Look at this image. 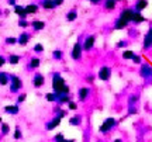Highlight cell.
<instances>
[{"mask_svg":"<svg viewBox=\"0 0 152 142\" xmlns=\"http://www.w3.org/2000/svg\"><path fill=\"white\" fill-rule=\"evenodd\" d=\"M13 138L16 139V141H20L23 138V132H21V128L17 125L16 128H14V134H13Z\"/></svg>","mask_w":152,"mask_h":142,"instance_id":"obj_28","label":"cell"},{"mask_svg":"<svg viewBox=\"0 0 152 142\" xmlns=\"http://www.w3.org/2000/svg\"><path fill=\"white\" fill-rule=\"evenodd\" d=\"M38 11V6L37 4H27L26 6V13H27V14H35V13H37Z\"/></svg>","mask_w":152,"mask_h":142,"instance_id":"obj_23","label":"cell"},{"mask_svg":"<svg viewBox=\"0 0 152 142\" xmlns=\"http://www.w3.org/2000/svg\"><path fill=\"white\" fill-rule=\"evenodd\" d=\"M132 21L137 23V24H140V23L145 21V18L142 17L141 13H138V11H135V13H134V16H132Z\"/></svg>","mask_w":152,"mask_h":142,"instance_id":"obj_27","label":"cell"},{"mask_svg":"<svg viewBox=\"0 0 152 142\" xmlns=\"http://www.w3.org/2000/svg\"><path fill=\"white\" fill-rule=\"evenodd\" d=\"M45 98L48 100L49 103H54V101H58V94L56 93H47L45 94Z\"/></svg>","mask_w":152,"mask_h":142,"instance_id":"obj_29","label":"cell"},{"mask_svg":"<svg viewBox=\"0 0 152 142\" xmlns=\"http://www.w3.org/2000/svg\"><path fill=\"white\" fill-rule=\"evenodd\" d=\"M14 13H16L20 18H23V20H26V18H27V16H28L27 13H26V7H23V6H20V4L14 6Z\"/></svg>","mask_w":152,"mask_h":142,"instance_id":"obj_12","label":"cell"},{"mask_svg":"<svg viewBox=\"0 0 152 142\" xmlns=\"http://www.w3.org/2000/svg\"><path fill=\"white\" fill-rule=\"evenodd\" d=\"M115 125H117V120L113 118V117H109V118H106V120L103 121V124L100 125L99 131L102 132V134H107V132L111 131Z\"/></svg>","mask_w":152,"mask_h":142,"instance_id":"obj_2","label":"cell"},{"mask_svg":"<svg viewBox=\"0 0 152 142\" xmlns=\"http://www.w3.org/2000/svg\"><path fill=\"white\" fill-rule=\"evenodd\" d=\"M65 142H76L75 139H65Z\"/></svg>","mask_w":152,"mask_h":142,"instance_id":"obj_46","label":"cell"},{"mask_svg":"<svg viewBox=\"0 0 152 142\" xmlns=\"http://www.w3.org/2000/svg\"><path fill=\"white\" fill-rule=\"evenodd\" d=\"M52 56H54V59L61 60L62 59V56H64V52H62L61 49H55L54 52H52Z\"/></svg>","mask_w":152,"mask_h":142,"instance_id":"obj_31","label":"cell"},{"mask_svg":"<svg viewBox=\"0 0 152 142\" xmlns=\"http://www.w3.org/2000/svg\"><path fill=\"white\" fill-rule=\"evenodd\" d=\"M132 60H134L135 63H140V62H141V58H140V56H135V55H134V58H132Z\"/></svg>","mask_w":152,"mask_h":142,"instance_id":"obj_42","label":"cell"},{"mask_svg":"<svg viewBox=\"0 0 152 142\" xmlns=\"http://www.w3.org/2000/svg\"><path fill=\"white\" fill-rule=\"evenodd\" d=\"M9 132H10V125L6 124V122H1V124H0V135L4 137V135H7Z\"/></svg>","mask_w":152,"mask_h":142,"instance_id":"obj_21","label":"cell"},{"mask_svg":"<svg viewBox=\"0 0 152 142\" xmlns=\"http://www.w3.org/2000/svg\"><path fill=\"white\" fill-rule=\"evenodd\" d=\"M114 142H123V141H121L120 138H117V139H114Z\"/></svg>","mask_w":152,"mask_h":142,"instance_id":"obj_48","label":"cell"},{"mask_svg":"<svg viewBox=\"0 0 152 142\" xmlns=\"http://www.w3.org/2000/svg\"><path fill=\"white\" fill-rule=\"evenodd\" d=\"M61 121H62V118H61L59 115H55L52 120L47 122V125H45V130H47V131H52V130H55L56 127H59Z\"/></svg>","mask_w":152,"mask_h":142,"instance_id":"obj_5","label":"cell"},{"mask_svg":"<svg viewBox=\"0 0 152 142\" xmlns=\"http://www.w3.org/2000/svg\"><path fill=\"white\" fill-rule=\"evenodd\" d=\"M6 44H7V45L17 44V38H14V37H7V38H6Z\"/></svg>","mask_w":152,"mask_h":142,"instance_id":"obj_36","label":"cell"},{"mask_svg":"<svg viewBox=\"0 0 152 142\" xmlns=\"http://www.w3.org/2000/svg\"><path fill=\"white\" fill-rule=\"evenodd\" d=\"M134 13H135V11L131 10V9H124V10L121 11V14H120V18H123L124 21L130 23V21H132V16H134Z\"/></svg>","mask_w":152,"mask_h":142,"instance_id":"obj_8","label":"cell"},{"mask_svg":"<svg viewBox=\"0 0 152 142\" xmlns=\"http://www.w3.org/2000/svg\"><path fill=\"white\" fill-rule=\"evenodd\" d=\"M76 18H77V13H76L75 10L69 11V13L66 14V20H68V21H75Z\"/></svg>","mask_w":152,"mask_h":142,"instance_id":"obj_30","label":"cell"},{"mask_svg":"<svg viewBox=\"0 0 152 142\" xmlns=\"http://www.w3.org/2000/svg\"><path fill=\"white\" fill-rule=\"evenodd\" d=\"M82 51H83V47H82L80 42H76L72 48V52H71V56L75 60H79L82 58Z\"/></svg>","mask_w":152,"mask_h":142,"instance_id":"obj_4","label":"cell"},{"mask_svg":"<svg viewBox=\"0 0 152 142\" xmlns=\"http://www.w3.org/2000/svg\"><path fill=\"white\" fill-rule=\"evenodd\" d=\"M52 89H54V93L59 94H69V87L66 86L64 77L61 76L59 73H54L52 76Z\"/></svg>","mask_w":152,"mask_h":142,"instance_id":"obj_1","label":"cell"},{"mask_svg":"<svg viewBox=\"0 0 152 142\" xmlns=\"http://www.w3.org/2000/svg\"><path fill=\"white\" fill-rule=\"evenodd\" d=\"M141 76L148 79L152 76V68L149 65H142L141 66Z\"/></svg>","mask_w":152,"mask_h":142,"instance_id":"obj_13","label":"cell"},{"mask_svg":"<svg viewBox=\"0 0 152 142\" xmlns=\"http://www.w3.org/2000/svg\"><path fill=\"white\" fill-rule=\"evenodd\" d=\"M89 1H92V3H99L100 0H89Z\"/></svg>","mask_w":152,"mask_h":142,"instance_id":"obj_47","label":"cell"},{"mask_svg":"<svg viewBox=\"0 0 152 142\" xmlns=\"http://www.w3.org/2000/svg\"><path fill=\"white\" fill-rule=\"evenodd\" d=\"M115 1H120V0H115Z\"/></svg>","mask_w":152,"mask_h":142,"instance_id":"obj_50","label":"cell"},{"mask_svg":"<svg viewBox=\"0 0 152 142\" xmlns=\"http://www.w3.org/2000/svg\"><path fill=\"white\" fill-rule=\"evenodd\" d=\"M68 109L69 110H76L77 109V104H76L75 101H69V103H68Z\"/></svg>","mask_w":152,"mask_h":142,"instance_id":"obj_40","label":"cell"},{"mask_svg":"<svg viewBox=\"0 0 152 142\" xmlns=\"http://www.w3.org/2000/svg\"><path fill=\"white\" fill-rule=\"evenodd\" d=\"M7 3L10 6H16V0H7Z\"/></svg>","mask_w":152,"mask_h":142,"instance_id":"obj_44","label":"cell"},{"mask_svg":"<svg viewBox=\"0 0 152 142\" xmlns=\"http://www.w3.org/2000/svg\"><path fill=\"white\" fill-rule=\"evenodd\" d=\"M44 83H45V77L41 75V73H35L33 77V86L35 89H39L44 86Z\"/></svg>","mask_w":152,"mask_h":142,"instance_id":"obj_7","label":"cell"},{"mask_svg":"<svg viewBox=\"0 0 152 142\" xmlns=\"http://www.w3.org/2000/svg\"><path fill=\"white\" fill-rule=\"evenodd\" d=\"M6 114H10V115H16L20 113V107H18V104H13V106H4V109H3Z\"/></svg>","mask_w":152,"mask_h":142,"instance_id":"obj_9","label":"cell"},{"mask_svg":"<svg viewBox=\"0 0 152 142\" xmlns=\"http://www.w3.org/2000/svg\"><path fill=\"white\" fill-rule=\"evenodd\" d=\"M89 93H90V90L87 87H82L79 89V93H77V97H79V100L80 101H85L87 98V96H89Z\"/></svg>","mask_w":152,"mask_h":142,"instance_id":"obj_14","label":"cell"},{"mask_svg":"<svg viewBox=\"0 0 152 142\" xmlns=\"http://www.w3.org/2000/svg\"><path fill=\"white\" fill-rule=\"evenodd\" d=\"M125 45V42H118V44H117V47H124Z\"/></svg>","mask_w":152,"mask_h":142,"instance_id":"obj_45","label":"cell"},{"mask_svg":"<svg viewBox=\"0 0 152 142\" xmlns=\"http://www.w3.org/2000/svg\"><path fill=\"white\" fill-rule=\"evenodd\" d=\"M1 122H3V120H1V117H0V124H1Z\"/></svg>","mask_w":152,"mask_h":142,"instance_id":"obj_49","label":"cell"},{"mask_svg":"<svg viewBox=\"0 0 152 142\" xmlns=\"http://www.w3.org/2000/svg\"><path fill=\"white\" fill-rule=\"evenodd\" d=\"M65 139H66V138L64 137V134H62V132L56 134V135L54 137V141H55V142H65Z\"/></svg>","mask_w":152,"mask_h":142,"instance_id":"obj_34","label":"cell"},{"mask_svg":"<svg viewBox=\"0 0 152 142\" xmlns=\"http://www.w3.org/2000/svg\"><path fill=\"white\" fill-rule=\"evenodd\" d=\"M152 45V27L149 28V31L147 33L145 38H144V48H149Z\"/></svg>","mask_w":152,"mask_h":142,"instance_id":"obj_15","label":"cell"},{"mask_svg":"<svg viewBox=\"0 0 152 142\" xmlns=\"http://www.w3.org/2000/svg\"><path fill=\"white\" fill-rule=\"evenodd\" d=\"M54 3H55V6H61L64 3V0H54Z\"/></svg>","mask_w":152,"mask_h":142,"instance_id":"obj_43","label":"cell"},{"mask_svg":"<svg viewBox=\"0 0 152 142\" xmlns=\"http://www.w3.org/2000/svg\"><path fill=\"white\" fill-rule=\"evenodd\" d=\"M6 62H7V59H6L3 55H0V68H1V66H4Z\"/></svg>","mask_w":152,"mask_h":142,"instance_id":"obj_41","label":"cell"},{"mask_svg":"<svg viewBox=\"0 0 152 142\" xmlns=\"http://www.w3.org/2000/svg\"><path fill=\"white\" fill-rule=\"evenodd\" d=\"M20 60H21V56H20V55H16V54H11L10 56L7 58V62H9L10 65H17Z\"/></svg>","mask_w":152,"mask_h":142,"instance_id":"obj_18","label":"cell"},{"mask_svg":"<svg viewBox=\"0 0 152 142\" xmlns=\"http://www.w3.org/2000/svg\"><path fill=\"white\" fill-rule=\"evenodd\" d=\"M42 7L47 9V10H52V9H55L56 6H55L54 0H42Z\"/></svg>","mask_w":152,"mask_h":142,"instance_id":"obj_24","label":"cell"},{"mask_svg":"<svg viewBox=\"0 0 152 142\" xmlns=\"http://www.w3.org/2000/svg\"><path fill=\"white\" fill-rule=\"evenodd\" d=\"M138 98H140L138 96H131V97L128 98V107H132V106L138 101Z\"/></svg>","mask_w":152,"mask_h":142,"instance_id":"obj_35","label":"cell"},{"mask_svg":"<svg viewBox=\"0 0 152 142\" xmlns=\"http://www.w3.org/2000/svg\"><path fill=\"white\" fill-rule=\"evenodd\" d=\"M26 98H27V94H26V93L18 94V97H17V103H16V104H20V103H23V101H26Z\"/></svg>","mask_w":152,"mask_h":142,"instance_id":"obj_37","label":"cell"},{"mask_svg":"<svg viewBox=\"0 0 152 142\" xmlns=\"http://www.w3.org/2000/svg\"><path fill=\"white\" fill-rule=\"evenodd\" d=\"M39 63H41V60H39V58H31L30 59V62H28V69H37L38 66H39Z\"/></svg>","mask_w":152,"mask_h":142,"instance_id":"obj_19","label":"cell"},{"mask_svg":"<svg viewBox=\"0 0 152 142\" xmlns=\"http://www.w3.org/2000/svg\"><path fill=\"white\" fill-rule=\"evenodd\" d=\"M127 25H128V23L124 21L123 18H118V20L115 21V27L114 28H115V30H123V28H125Z\"/></svg>","mask_w":152,"mask_h":142,"instance_id":"obj_25","label":"cell"},{"mask_svg":"<svg viewBox=\"0 0 152 142\" xmlns=\"http://www.w3.org/2000/svg\"><path fill=\"white\" fill-rule=\"evenodd\" d=\"M9 83H10V75L0 72V86H7Z\"/></svg>","mask_w":152,"mask_h":142,"instance_id":"obj_16","label":"cell"},{"mask_svg":"<svg viewBox=\"0 0 152 142\" xmlns=\"http://www.w3.org/2000/svg\"><path fill=\"white\" fill-rule=\"evenodd\" d=\"M94 41H96V37L94 35H89L85 41V44H83V49L85 51H90V49L94 47Z\"/></svg>","mask_w":152,"mask_h":142,"instance_id":"obj_11","label":"cell"},{"mask_svg":"<svg viewBox=\"0 0 152 142\" xmlns=\"http://www.w3.org/2000/svg\"><path fill=\"white\" fill-rule=\"evenodd\" d=\"M147 6H148L147 0H138V1H137V4H135V10L138 11V13H141V10H144Z\"/></svg>","mask_w":152,"mask_h":142,"instance_id":"obj_22","label":"cell"},{"mask_svg":"<svg viewBox=\"0 0 152 142\" xmlns=\"http://www.w3.org/2000/svg\"><path fill=\"white\" fill-rule=\"evenodd\" d=\"M123 58H124V59H132V58H134V52H132L131 49H127V51L123 52Z\"/></svg>","mask_w":152,"mask_h":142,"instance_id":"obj_32","label":"cell"},{"mask_svg":"<svg viewBox=\"0 0 152 142\" xmlns=\"http://www.w3.org/2000/svg\"><path fill=\"white\" fill-rule=\"evenodd\" d=\"M18 27H21V28H26V27H28V23H27V20H23V18H20V20H18Z\"/></svg>","mask_w":152,"mask_h":142,"instance_id":"obj_39","label":"cell"},{"mask_svg":"<svg viewBox=\"0 0 152 142\" xmlns=\"http://www.w3.org/2000/svg\"><path fill=\"white\" fill-rule=\"evenodd\" d=\"M23 87V80L17 75H10V92L18 93Z\"/></svg>","mask_w":152,"mask_h":142,"instance_id":"obj_3","label":"cell"},{"mask_svg":"<svg viewBox=\"0 0 152 142\" xmlns=\"http://www.w3.org/2000/svg\"><path fill=\"white\" fill-rule=\"evenodd\" d=\"M71 101V96L69 94H59L58 96V103L64 104V103H69Z\"/></svg>","mask_w":152,"mask_h":142,"instance_id":"obj_26","label":"cell"},{"mask_svg":"<svg viewBox=\"0 0 152 142\" xmlns=\"http://www.w3.org/2000/svg\"><path fill=\"white\" fill-rule=\"evenodd\" d=\"M30 39H31V35H30V34L28 33H21L20 34V37L17 38V44H20L21 47H26Z\"/></svg>","mask_w":152,"mask_h":142,"instance_id":"obj_10","label":"cell"},{"mask_svg":"<svg viewBox=\"0 0 152 142\" xmlns=\"http://www.w3.org/2000/svg\"><path fill=\"white\" fill-rule=\"evenodd\" d=\"M42 51H44L42 44H35V45H34V52L39 54V52H42Z\"/></svg>","mask_w":152,"mask_h":142,"instance_id":"obj_38","label":"cell"},{"mask_svg":"<svg viewBox=\"0 0 152 142\" xmlns=\"http://www.w3.org/2000/svg\"><path fill=\"white\" fill-rule=\"evenodd\" d=\"M69 124L73 127H79L82 124V117L80 115H73V117H71V118H69Z\"/></svg>","mask_w":152,"mask_h":142,"instance_id":"obj_20","label":"cell"},{"mask_svg":"<svg viewBox=\"0 0 152 142\" xmlns=\"http://www.w3.org/2000/svg\"><path fill=\"white\" fill-rule=\"evenodd\" d=\"M110 76H111V69H110L109 66H103V68H100V71H99V79H102V80H109Z\"/></svg>","mask_w":152,"mask_h":142,"instance_id":"obj_6","label":"cell"},{"mask_svg":"<svg viewBox=\"0 0 152 142\" xmlns=\"http://www.w3.org/2000/svg\"><path fill=\"white\" fill-rule=\"evenodd\" d=\"M104 7H106L107 10H113L114 7H115V0H106Z\"/></svg>","mask_w":152,"mask_h":142,"instance_id":"obj_33","label":"cell"},{"mask_svg":"<svg viewBox=\"0 0 152 142\" xmlns=\"http://www.w3.org/2000/svg\"><path fill=\"white\" fill-rule=\"evenodd\" d=\"M31 27H33L35 31H41V30H44V27H45V23L41 21V20H34V21L31 23Z\"/></svg>","mask_w":152,"mask_h":142,"instance_id":"obj_17","label":"cell"}]
</instances>
